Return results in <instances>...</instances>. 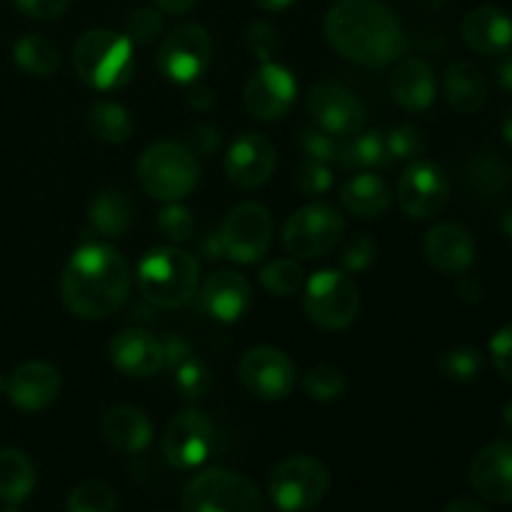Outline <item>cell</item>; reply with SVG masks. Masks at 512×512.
<instances>
[{
  "label": "cell",
  "mask_w": 512,
  "mask_h": 512,
  "mask_svg": "<svg viewBox=\"0 0 512 512\" xmlns=\"http://www.w3.org/2000/svg\"><path fill=\"white\" fill-rule=\"evenodd\" d=\"M303 310L320 330H345L360 313V290L343 270H318L305 283Z\"/></svg>",
  "instance_id": "cell-8"
},
{
  "label": "cell",
  "mask_w": 512,
  "mask_h": 512,
  "mask_svg": "<svg viewBox=\"0 0 512 512\" xmlns=\"http://www.w3.org/2000/svg\"><path fill=\"white\" fill-rule=\"evenodd\" d=\"M385 150H388V160H393V163H413V160L423 158V130L413 123L395 125V128L385 135Z\"/></svg>",
  "instance_id": "cell-38"
},
{
  "label": "cell",
  "mask_w": 512,
  "mask_h": 512,
  "mask_svg": "<svg viewBox=\"0 0 512 512\" xmlns=\"http://www.w3.org/2000/svg\"><path fill=\"white\" fill-rule=\"evenodd\" d=\"M375 255H378V243L368 233H355L343 245L340 260H343V268L348 273H365L375 263Z\"/></svg>",
  "instance_id": "cell-44"
},
{
  "label": "cell",
  "mask_w": 512,
  "mask_h": 512,
  "mask_svg": "<svg viewBox=\"0 0 512 512\" xmlns=\"http://www.w3.org/2000/svg\"><path fill=\"white\" fill-rule=\"evenodd\" d=\"M198 250L205 260H218L223 258V243H220L218 233H208L198 240Z\"/></svg>",
  "instance_id": "cell-52"
},
{
  "label": "cell",
  "mask_w": 512,
  "mask_h": 512,
  "mask_svg": "<svg viewBox=\"0 0 512 512\" xmlns=\"http://www.w3.org/2000/svg\"><path fill=\"white\" fill-rule=\"evenodd\" d=\"M38 475L35 465L23 450L3 448L0 450V500L20 505L33 495Z\"/></svg>",
  "instance_id": "cell-29"
},
{
  "label": "cell",
  "mask_w": 512,
  "mask_h": 512,
  "mask_svg": "<svg viewBox=\"0 0 512 512\" xmlns=\"http://www.w3.org/2000/svg\"><path fill=\"white\" fill-rule=\"evenodd\" d=\"M340 203L355 218H380L393 203V190L380 175L363 170L340 185Z\"/></svg>",
  "instance_id": "cell-27"
},
{
  "label": "cell",
  "mask_w": 512,
  "mask_h": 512,
  "mask_svg": "<svg viewBox=\"0 0 512 512\" xmlns=\"http://www.w3.org/2000/svg\"><path fill=\"white\" fill-rule=\"evenodd\" d=\"M420 3H423L425 8H440V5H443L445 0H420Z\"/></svg>",
  "instance_id": "cell-60"
},
{
  "label": "cell",
  "mask_w": 512,
  "mask_h": 512,
  "mask_svg": "<svg viewBox=\"0 0 512 512\" xmlns=\"http://www.w3.org/2000/svg\"><path fill=\"white\" fill-rule=\"evenodd\" d=\"M305 108L313 118V125H318L320 130L338 140L358 135L368 120V113H365L358 95L345 88L343 83H335V80H318L315 85H310Z\"/></svg>",
  "instance_id": "cell-13"
},
{
  "label": "cell",
  "mask_w": 512,
  "mask_h": 512,
  "mask_svg": "<svg viewBox=\"0 0 512 512\" xmlns=\"http://www.w3.org/2000/svg\"><path fill=\"white\" fill-rule=\"evenodd\" d=\"M298 143L308 160H318V163L325 165H338L340 140L325 133V130H320L318 125H305V128H300Z\"/></svg>",
  "instance_id": "cell-42"
},
{
  "label": "cell",
  "mask_w": 512,
  "mask_h": 512,
  "mask_svg": "<svg viewBox=\"0 0 512 512\" xmlns=\"http://www.w3.org/2000/svg\"><path fill=\"white\" fill-rule=\"evenodd\" d=\"M135 175L145 195L160 203H180L200 180V160L175 140H160L140 153Z\"/></svg>",
  "instance_id": "cell-5"
},
{
  "label": "cell",
  "mask_w": 512,
  "mask_h": 512,
  "mask_svg": "<svg viewBox=\"0 0 512 512\" xmlns=\"http://www.w3.org/2000/svg\"><path fill=\"white\" fill-rule=\"evenodd\" d=\"M485 290H483V283H480L478 278H473V275H460L458 278V298L463 300V303L468 305H478L480 300H483Z\"/></svg>",
  "instance_id": "cell-50"
},
{
  "label": "cell",
  "mask_w": 512,
  "mask_h": 512,
  "mask_svg": "<svg viewBox=\"0 0 512 512\" xmlns=\"http://www.w3.org/2000/svg\"><path fill=\"white\" fill-rule=\"evenodd\" d=\"M223 253L240 265H253L273 245V215L260 203H240L228 210L218 230Z\"/></svg>",
  "instance_id": "cell-11"
},
{
  "label": "cell",
  "mask_w": 512,
  "mask_h": 512,
  "mask_svg": "<svg viewBox=\"0 0 512 512\" xmlns=\"http://www.w3.org/2000/svg\"><path fill=\"white\" fill-rule=\"evenodd\" d=\"M163 512H165V510H163Z\"/></svg>",
  "instance_id": "cell-63"
},
{
  "label": "cell",
  "mask_w": 512,
  "mask_h": 512,
  "mask_svg": "<svg viewBox=\"0 0 512 512\" xmlns=\"http://www.w3.org/2000/svg\"><path fill=\"white\" fill-rule=\"evenodd\" d=\"M105 440L123 455H138L153 443V423L148 415L133 405H113L100 420Z\"/></svg>",
  "instance_id": "cell-25"
},
{
  "label": "cell",
  "mask_w": 512,
  "mask_h": 512,
  "mask_svg": "<svg viewBox=\"0 0 512 512\" xmlns=\"http://www.w3.org/2000/svg\"><path fill=\"white\" fill-rule=\"evenodd\" d=\"M443 512H488L485 505L475 498H455L445 505Z\"/></svg>",
  "instance_id": "cell-55"
},
{
  "label": "cell",
  "mask_w": 512,
  "mask_h": 512,
  "mask_svg": "<svg viewBox=\"0 0 512 512\" xmlns=\"http://www.w3.org/2000/svg\"><path fill=\"white\" fill-rule=\"evenodd\" d=\"M133 48L135 45L115 30H85L73 45L75 75L88 88L103 90V93L125 88L138 70Z\"/></svg>",
  "instance_id": "cell-4"
},
{
  "label": "cell",
  "mask_w": 512,
  "mask_h": 512,
  "mask_svg": "<svg viewBox=\"0 0 512 512\" xmlns=\"http://www.w3.org/2000/svg\"><path fill=\"white\" fill-rule=\"evenodd\" d=\"M333 165L318 163V160H308L298 168V175H295V185H298L300 193L305 198H323L325 193H330L333 188Z\"/></svg>",
  "instance_id": "cell-43"
},
{
  "label": "cell",
  "mask_w": 512,
  "mask_h": 512,
  "mask_svg": "<svg viewBox=\"0 0 512 512\" xmlns=\"http://www.w3.org/2000/svg\"><path fill=\"white\" fill-rule=\"evenodd\" d=\"M88 130L100 143L123 145L133 135V120L115 100H95L88 110Z\"/></svg>",
  "instance_id": "cell-31"
},
{
  "label": "cell",
  "mask_w": 512,
  "mask_h": 512,
  "mask_svg": "<svg viewBox=\"0 0 512 512\" xmlns=\"http://www.w3.org/2000/svg\"><path fill=\"white\" fill-rule=\"evenodd\" d=\"M278 168V150L263 133H240L225 153L228 183L240 190H255L268 183Z\"/></svg>",
  "instance_id": "cell-17"
},
{
  "label": "cell",
  "mask_w": 512,
  "mask_h": 512,
  "mask_svg": "<svg viewBox=\"0 0 512 512\" xmlns=\"http://www.w3.org/2000/svg\"><path fill=\"white\" fill-rule=\"evenodd\" d=\"M400 210L413 220H430L448 205L450 175L435 160H413L403 170L395 190Z\"/></svg>",
  "instance_id": "cell-14"
},
{
  "label": "cell",
  "mask_w": 512,
  "mask_h": 512,
  "mask_svg": "<svg viewBox=\"0 0 512 512\" xmlns=\"http://www.w3.org/2000/svg\"><path fill=\"white\" fill-rule=\"evenodd\" d=\"M220 143H223V133H220V128H215L213 123H198L195 128L188 130L183 145L200 160L218 153Z\"/></svg>",
  "instance_id": "cell-46"
},
{
  "label": "cell",
  "mask_w": 512,
  "mask_h": 512,
  "mask_svg": "<svg viewBox=\"0 0 512 512\" xmlns=\"http://www.w3.org/2000/svg\"><path fill=\"white\" fill-rule=\"evenodd\" d=\"M325 38L345 60L363 68H385L403 58L408 33L380 0H338L325 15Z\"/></svg>",
  "instance_id": "cell-1"
},
{
  "label": "cell",
  "mask_w": 512,
  "mask_h": 512,
  "mask_svg": "<svg viewBox=\"0 0 512 512\" xmlns=\"http://www.w3.org/2000/svg\"><path fill=\"white\" fill-rule=\"evenodd\" d=\"M243 100L253 118L263 120V123L283 120L295 108L298 80L285 65L268 60L250 73L243 90Z\"/></svg>",
  "instance_id": "cell-16"
},
{
  "label": "cell",
  "mask_w": 512,
  "mask_h": 512,
  "mask_svg": "<svg viewBox=\"0 0 512 512\" xmlns=\"http://www.w3.org/2000/svg\"><path fill=\"white\" fill-rule=\"evenodd\" d=\"M13 5L25 18L50 23V20H58L68 10L70 0H13Z\"/></svg>",
  "instance_id": "cell-48"
},
{
  "label": "cell",
  "mask_w": 512,
  "mask_h": 512,
  "mask_svg": "<svg viewBox=\"0 0 512 512\" xmlns=\"http://www.w3.org/2000/svg\"><path fill=\"white\" fill-rule=\"evenodd\" d=\"M495 80H498L505 93H512V50L503 53V58L495 65Z\"/></svg>",
  "instance_id": "cell-53"
},
{
  "label": "cell",
  "mask_w": 512,
  "mask_h": 512,
  "mask_svg": "<svg viewBox=\"0 0 512 512\" xmlns=\"http://www.w3.org/2000/svg\"><path fill=\"white\" fill-rule=\"evenodd\" d=\"M345 220L338 208L328 203H308L295 210L283 225V248L295 260H315L340 245Z\"/></svg>",
  "instance_id": "cell-9"
},
{
  "label": "cell",
  "mask_w": 512,
  "mask_h": 512,
  "mask_svg": "<svg viewBox=\"0 0 512 512\" xmlns=\"http://www.w3.org/2000/svg\"><path fill=\"white\" fill-rule=\"evenodd\" d=\"M133 288V270L120 250L113 245L88 243L78 245L60 275L63 305L80 320L110 318L123 308Z\"/></svg>",
  "instance_id": "cell-2"
},
{
  "label": "cell",
  "mask_w": 512,
  "mask_h": 512,
  "mask_svg": "<svg viewBox=\"0 0 512 512\" xmlns=\"http://www.w3.org/2000/svg\"><path fill=\"white\" fill-rule=\"evenodd\" d=\"M490 360L500 378L512 383V323L503 325L490 340Z\"/></svg>",
  "instance_id": "cell-47"
},
{
  "label": "cell",
  "mask_w": 512,
  "mask_h": 512,
  "mask_svg": "<svg viewBox=\"0 0 512 512\" xmlns=\"http://www.w3.org/2000/svg\"><path fill=\"white\" fill-rule=\"evenodd\" d=\"M90 225L98 230L103 238H120L130 230L135 220V205L128 193L118 188H105L90 200L88 208Z\"/></svg>",
  "instance_id": "cell-28"
},
{
  "label": "cell",
  "mask_w": 512,
  "mask_h": 512,
  "mask_svg": "<svg viewBox=\"0 0 512 512\" xmlns=\"http://www.w3.org/2000/svg\"><path fill=\"white\" fill-rule=\"evenodd\" d=\"M163 350H165V368H178L183 360H188L193 355L190 350L188 340H183L180 335H170V338L163 340Z\"/></svg>",
  "instance_id": "cell-49"
},
{
  "label": "cell",
  "mask_w": 512,
  "mask_h": 512,
  "mask_svg": "<svg viewBox=\"0 0 512 512\" xmlns=\"http://www.w3.org/2000/svg\"><path fill=\"white\" fill-rule=\"evenodd\" d=\"M165 20L158 8H135L125 20V38L133 45H150L163 35Z\"/></svg>",
  "instance_id": "cell-41"
},
{
  "label": "cell",
  "mask_w": 512,
  "mask_h": 512,
  "mask_svg": "<svg viewBox=\"0 0 512 512\" xmlns=\"http://www.w3.org/2000/svg\"><path fill=\"white\" fill-rule=\"evenodd\" d=\"M245 43H248V50L260 63H268L275 55V50H278V30L270 23H265V20H255L245 30Z\"/></svg>",
  "instance_id": "cell-45"
},
{
  "label": "cell",
  "mask_w": 512,
  "mask_h": 512,
  "mask_svg": "<svg viewBox=\"0 0 512 512\" xmlns=\"http://www.w3.org/2000/svg\"><path fill=\"white\" fill-rule=\"evenodd\" d=\"M385 163H390L388 150L378 130H360L353 138L340 140V168H380Z\"/></svg>",
  "instance_id": "cell-33"
},
{
  "label": "cell",
  "mask_w": 512,
  "mask_h": 512,
  "mask_svg": "<svg viewBox=\"0 0 512 512\" xmlns=\"http://www.w3.org/2000/svg\"><path fill=\"white\" fill-rule=\"evenodd\" d=\"M470 485L493 505H512V443L493 440L470 463Z\"/></svg>",
  "instance_id": "cell-20"
},
{
  "label": "cell",
  "mask_w": 512,
  "mask_h": 512,
  "mask_svg": "<svg viewBox=\"0 0 512 512\" xmlns=\"http://www.w3.org/2000/svg\"><path fill=\"white\" fill-rule=\"evenodd\" d=\"M475 240L460 223H438L425 235V258L445 278H460L475 265Z\"/></svg>",
  "instance_id": "cell-21"
},
{
  "label": "cell",
  "mask_w": 512,
  "mask_h": 512,
  "mask_svg": "<svg viewBox=\"0 0 512 512\" xmlns=\"http://www.w3.org/2000/svg\"><path fill=\"white\" fill-rule=\"evenodd\" d=\"M345 385H348V380L333 365H315L303 375L305 395L318 400V403H333V400L343 398Z\"/></svg>",
  "instance_id": "cell-39"
},
{
  "label": "cell",
  "mask_w": 512,
  "mask_h": 512,
  "mask_svg": "<svg viewBox=\"0 0 512 512\" xmlns=\"http://www.w3.org/2000/svg\"><path fill=\"white\" fill-rule=\"evenodd\" d=\"M443 93L450 108L460 115H475L488 100V80L478 65L455 60L443 75Z\"/></svg>",
  "instance_id": "cell-26"
},
{
  "label": "cell",
  "mask_w": 512,
  "mask_h": 512,
  "mask_svg": "<svg viewBox=\"0 0 512 512\" xmlns=\"http://www.w3.org/2000/svg\"><path fill=\"white\" fill-rule=\"evenodd\" d=\"M3 512H20V508H18V505H15V503H5Z\"/></svg>",
  "instance_id": "cell-61"
},
{
  "label": "cell",
  "mask_w": 512,
  "mask_h": 512,
  "mask_svg": "<svg viewBox=\"0 0 512 512\" xmlns=\"http://www.w3.org/2000/svg\"><path fill=\"white\" fill-rule=\"evenodd\" d=\"M195 3H198V0H153L155 8H158L160 13H168V15L190 13V10L195 8Z\"/></svg>",
  "instance_id": "cell-54"
},
{
  "label": "cell",
  "mask_w": 512,
  "mask_h": 512,
  "mask_svg": "<svg viewBox=\"0 0 512 512\" xmlns=\"http://www.w3.org/2000/svg\"><path fill=\"white\" fill-rule=\"evenodd\" d=\"M498 225H500V233H503L508 240H512V208H508L503 215H500Z\"/></svg>",
  "instance_id": "cell-57"
},
{
  "label": "cell",
  "mask_w": 512,
  "mask_h": 512,
  "mask_svg": "<svg viewBox=\"0 0 512 512\" xmlns=\"http://www.w3.org/2000/svg\"><path fill=\"white\" fill-rule=\"evenodd\" d=\"M330 490V470L313 455H290L270 473L268 495L283 512L318 508Z\"/></svg>",
  "instance_id": "cell-7"
},
{
  "label": "cell",
  "mask_w": 512,
  "mask_h": 512,
  "mask_svg": "<svg viewBox=\"0 0 512 512\" xmlns=\"http://www.w3.org/2000/svg\"><path fill=\"white\" fill-rule=\"evenodd\" d=\"M213 50V38L203 25L183 23L160 40L155 65L170 83L193 85L210 68Z\"/></svg>",
  "instance_id": "cell-10"
},
{
  "label": "cell",
  "mask_w": 512,
  "mask_h": 512,
  "mask_svg": "<svg viewBox=\"0 0 512 512\" xmlns=\"http://www.w3.org/2000/svg\"><path fill=\"white\" fill-rule=\"evenodd\" d=\"M118 508V495L103 480H83L70 490L65 500L68 512H115Z\"/></svg>",
  "instance_id": "cell-36"
},
{
  "label": "cell",
  "mask_w": 512,
  "mask_h": 512,
  "mask_svg": "<svg viewBox=\"0 0 512 512\" xmlns=\"http://www.w3.org/2000/svg\"><path fill=\"white\" fill-rule=\"evenodd\" d=\"M438 370L448 383L468 385L485 373V355L473 345H455L438 358Z\"/></svg>",
  "instance_id": "cell-34"
},
{
  "label": "cell",
  "mask_w": 512,
  "mask_h": 512,
  "mask_svg": "<svg viewBox=\"0 0 512 512\" xmlns=\"http://www.w3.org/2000/svg\"><path fill=\"white\" fill-rule=\"evenodd\" d=\"M215 448V425L203 410L188 408L173 415L163 430V455L173 468L193 470L210 458Z\"/></svg>",
  "instance_id": "cell-15"
},
{
  "label": "cell",
  "mask_w": 512,
  "mask_h": 512,
  "mask_svg": "<svg viewBox=\"0 0 512 512\" xmlns=\"http://www.w3.org/2000/svg\"><path fill=\"white\" fill-rule=\"evenodd\" d=\"M60 390H63L60 370L45 360H28L18 365L5 383V395L23 413H40L50 408L58 400Z\"/></svg>",
  "instance_id": "cell-18"
},
{
  "label": "cell",
  "mask_w": 512,
  "mask_h": 512,
  "mask_svg": "<svg viewBox=\"0 0 512 512\" xmlns=\"http://www.w3.org/2000/svg\"><path fill=\"white\" fill-rule=\"evenodd\" d=\"M255 3H258V8L268 10V13H280V10L290 8L295 0H255Z\"/></svg>",
  "instance_id": "cell-56"
},
{
  "label": "cell",
  "mask_w": 512,
  "mask_h": 512,
  "mask_svg": "<svg viewBox=\"0 0 512 512\" xmlns=\"http://www.w3.org/2000/svg\"><path fill=\"white\" fill-rule=\"evenodd\" d=\"M260 285L275 298H290L305 285V273L295 258H275L260 268Z\"/></svg>",
  "instance_id": "cell-35"
},
{
  "label": "cell",
  "mask_w": 512,
  "mask_h": 512,
  "mask_svg": "<svg viewBox=\"0 0 512 512\" xmlns=\"http://www.w3.org/2000/svg\"><path fill=\"white\" fill-rule=\"evenodd\" d=\"M200 305L220 323H238L253 308V288L243 273L215 270L200 285Z\"/></svg>",
  "instance_id": "cell-22"
},
{
  "label": "cell",
  "mask_w": 512,
  "mask_h": 512,
  "mask_svg": "<svg viewBox=\"0 0 512 512\" xmlns=\"http://www.w3.org/2000/svg\"><path fill=\"white\" fill-rule=\"evenodd\" d=\"M510 178V165L493 153H483L478 155V158L470 160L463 175L470 193H475L483 200L498 198V195L510 185Z\"/></svg>",
  "instance_id": "cell-32"
},
{
  "label": "cell",
  "mask_w": 512,
  "mask_h": 512,
  "mask_svg": "<svg viewBox=\"0 0 512 512\" xmlns=\"http://www.w3.org/2000/svg\"><path fill=\"white\" fill-rule=\"evenodd\" d=\"M173 380L175 388H178L180 398L188 400V403H198L205 395L210 393V385H213V375L210 368L200 358L190 355L188 360L173 368Z\"/></svg>",
  "instance_id": "cell-37"
},
{
  "label": "cell",
  "mask_w": 512,
  "mask_h": 512,
  "mask_svg": "<svg viewBox=\"0 0 512 512\" xmlns=\"http://www.w3.org/2000/svg\"><path fill=\"white\" fill-rule=\"evenodd\" d=\"M238 378L253 398L263 403H278L293 393L298 383V370L285 350L258 345L240 355Z\"/></svg>",
  "instance_id": "cell-12"
},
{
  "label": "cell",
  "mask_w": 512,
  "mask_h": 512,
  "mask_svg": "<svg viewBox=\"0 0 512 512\" xmlns=\"http://www.w3.org/2000/svg\"><path fill=\"white\" fill-rule=\"evenodd\" d=\"M13 63L30 78H50L60 68V48L45 35L28 33L13 43Z\"/></svg>",
  "instance_id": "cell-30"
},
{
  "label": "cell",
  "mask_w": 512,
  "mask_h": 512,
  "mask_svg": "<svg viewBox=\"0 0 512 512\" xmlns=\"http://www.w3.org/2000/svg\"><path fill=\"white\" fill-rule=\"evenodd\" d=\"M135 285L155 308H183L200 290V265L178 245H158L138 260Z\"/></svg>",
  "instance_id": "cell-3"
},
{
  "label": "cell",
  "mask_w": 512,
  "mask_h": 512,
  "mask_svg": "<svg viewBox=\"0 0 512 512\" xmlns=\"http://www.w3.org/2000/svg\"><path fill=\"white\" fill-rule=\"evenodd\" d=\"M460 30L465 45L480 55H503L512 48V18L493 5L470 10Z\"/></svg>",
  "instance_id": "cell-24"
},
{
  "label": "cell",
  "mask_w": 512,
  "mask_h": 512,
  "mask_svg": "<svg viewBox=\"0 0 512 512\" xmlns=\"http://www.w3.org/2000/svg\"><path fill=\"white\" fill-rule=\"evenodd\" d=\"M158 230L170 245L185 243L195 233L193 213L180 203H165V208L158 213Z\"/></svg>",
  "instance_id": "cell-40"
},
{
  "label": "cell",
  "mask_w": 512,
  "mask_h": 512,
  "mask_svg": "<svg viewBox=\"0 0 512 512\" xmlns=\"http://www.w3.org/2000/svg\"><path fill=\"white\" fill-rule=\"evenodd\" d=\"M388 90L400 108L420 113L438 98V78L423 58H398L388 75Z\"/></svg>",
  "instance_id": "cell-23"
},
{
  "label": "cell",
  "mask_w": 512,
  "mask_h": 512,
  "mask_svg": "<svg viewBox=\"0 0 512 512\" xmlns=\"http://www.w3.org/2000/svg\"><path fill=\"white\" fill-rule=\"evenodd\" d=\"M503 423H505V430L512 435V398L505 403V408H503Z\"/></svg>",
  "instance_id": "cell-59"
},
{
  "label": "cell",
  "mask_w": 512,
  "mask_h": 512,
  "mask_svg": "<svg viewBox=\"0 0 512 512\" xmlns=\"http://www.w3.org/2000/svg\"><path fill=\"white\" fill-rule=\"evenodd\" d=\"M185 512H265L258 485L235 470L213 468L198 473L183 490Z\"/></svg>",
  "instance_id": "cell-6"
},
{
  "label": "cell",
  "mask_w": 512,
  "mask_h": 512,
  "mask_svg": "<svg viewBox=\"0 0 512 512\" xmlns=\"http://www.w3.org/2000/svg\"><path fill=\"white\" fill-rule=\"evenodd\" d=\"M5 383H8V378H5V375L0 373V395H5Z\"/></svg>",
  "instance_id": "cell-62"
},
{
  "label": "cell",
  "mask_w": 512,
  "mask_h": 512,
  "mask_svg": "<svg viewBox=\"0 0 512 512\" xmlns=\"http://www.w3.org/2000/svg\"><path fill=\"white\" fill-rule=\"evenodd\" d=\"M108 358L113 368L125 378H153L165 368L163 340L143 328L120 330L110 340Z\"/></svg>",
  "instance_id": "cell-19"
},
{
  "label": "cell",
  "mask_w": 512,
  "mask_h": 512,
  "mask_svg": "<svg viewBox=\"0 0 512 512\" xmlns=\"http://www.w3.org/2000/svg\"><path fill=\"white\" fill-rule=\"evenodd\" d=\"M185 100H188L190 108L198 110V113H208V110L215 105L213 90H210L208 85H200V83L190 85V90H188V95H185Z\"/></svg>",
  "instance_id": "cell-51"
},
{
  "label": "cell",
  "mask_w": 512,
  "mask_h": 512,
  "mask_svg": "<svg viewBox=\"0 0 512 512\" xmlns=\"http://www.w3.org/2000/svg\"><path fill=\"white\" fill-rule=\"evenodd\" d=\"M500 133H503L505 143L512 145V110H510L508 115H505V118H503V123H500Z\"/></svg>",
  "instance_id": "cell-58"
}]
</instances>
